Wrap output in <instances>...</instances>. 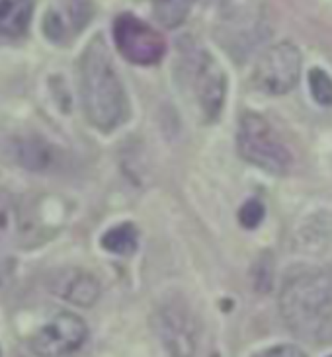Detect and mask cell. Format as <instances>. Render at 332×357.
Wrapping results in <instances>:
<instances>
[{
    "instance_id": "5bb4252c",
    "label": "cell",
    "mask_w": 332,
    "mask_h": 357,
    "mask_svg": "<svg viewBox=\"0 0 332 357\" xmlns=\"http://www.w3.org/2000/svg\"><path fill=\"white\" fill-rule=\"evenodd\" d=\"M190 0H153V16L165 28H178L188 16Z\"/></svg>"
},
{
    "instance_id": "ac0fdd59",
    "label": "cell",
    "mask_w": 332,
    "mask_h": 357,
    "mask_svg": "<svg viewBox=\"0 0 332 357\" xmlns=\"http://www.w3.org/2000/svg\"><path fill=\"white\" fill-rule=\"evenodd\" d=\"M254 357H307L305 351H301L295 346H273L270 349H264L260 354H256Z\"/></svg>"
},
{
    "instance_id": "52a82bcc",
    "label": "cell",
    "mask_w": 332,
    "mask_h": 357,
    "mask_svg": "<svg viewBox=\"0 0 332 357\" xmlns=\"http://www.w3.org/2000/svg\"><path fill=\"white\" fill-rule=\"evenodd\" d=\"M156 336L170 357H194L197 349V324L182 303H165L155 312Z\"/></svg>"
},
{
    "instance_id": "2e32d148",
    "label": "cell",
    "mask_w": 332,
    "mask_h": 357,
    "mask_svg": "<svg viewBox=\"0 0 332 357\" xmlns=\"http://www.w3.org/2000/svg\"><path fill=\"white\" fill-rule=\"evenodd\" d=\"M18 229V209L8 192L0 188V236H8Z\"/></svg>"
},
{
    "instance_id": "9a60e30c",
    "label": "cell",
    "mask_w": 332,
    "mask_h": 357,
    "mask_svg": "<svg viewBox=\"0 0 332 357\" xmlns=\"http://www.w3.org/2000/svg\"><path fill=\"white\" fill-rule=\"evenodd\" d=\"M309 86L317 104L326 107L332 106V78L322 68H312L309 73Z\"/></svg>"
},
{
    "instance_id": "9c48e42d",
    "label": "cell",
    "mask_w": 332,
    "mask_h": 357,
    "mask_svg": "<svg viewBox=\"0 0 332 357\" xmlns=\"http://www.w3.org/2000/svg\"><path fill=\"white\" fill-rule=\"evenodd\" d=\"M194 92L202 114L207 121H215L223 112L227 96V77L209 53L194 59Z\"/></svg>"
},
{
    "instance_id": "277c9868",
    "label": "cell",
    "mask_w": 332,
    "mask_h": 357,
    "mask_svg": "<svg viewBox=\"0 0 332 357\" xmlns=\"http://www.w3.org/2000/svg\"><path fill=\"white\" fill-rule=\"evenodd\" d=\"M301 75V53L292 41L276 43L256 61L252 80L258 90L280 96L295 88Z\"/></svg>"
},
{
    "instance_id": "7a4b0ae2",
    "label": "cell",
    "mask_w": 332,
    "mask_h": 357,
    "mask_svg": "<svg viewBox=\"0 0 332 357\" xmlns=\"http://www.w3.org/2000/svg\"><path fill=\"white\" fill-rule=\"evenodd\" d=\"M80 96L88 121L100 131H114L127 119L129 106L106 41L96 36L80 59Z\"/></svg>"
},
{
    "instance_id": "8fae6325",
    "label": "cell",
    "mask_w": 332,
    "mask_h": 357,
    "mask_svg": "<svg viewBox=\"0 0 332 357\" xmlns=\"http://www.w3.org/2000/svg\"><path fill=\"white\" fill-rule=\"evenodd\" d=\"M31 10V0H0V33L10 38L26 33Z\"/></svg>"
},
{
    "instance_id": "6da1fadb",
    "label": "cell",
    "mask_w": 332,
    "mask_h": 357,
    "mask_svg": "<svg viewBox=\"0 0 332 357\" xmlns=\"http://www.w3.org/2000/svg\"><path fill=\"white\" fill-rule=\"evenodd\" d=\"M280 312L285 326L309 344L332 342V271L307 270L283 283Z\"/></svg>"
},
{
    "instance_id": "4fadbf2b",
    "label": "cell",
    "mask_w": 332,
    "mask_h": 357,
    "mask_svg": "<svg viewBox=\"0 0 332 357\" xmlns=\"http://www.w3.org/2000/svg\"><path fill=\"white\" fill-rule=\"evenodd\" d=\"M18 158L22 166L31 170H45L53 162V151L39 139H28L18 146Z\"/></svg>"
},
{
    "instance_id": "e0dca14e",
    "label": "cell",
    "mask_w": 332,
    "mask_h": 357,
    "mask_svg": "<svg viewBox=\"0 0 332 357\" xmlns=\"http://www.w3.org/2000/svg\"><path fill=\"white\" fill-rule=\"evenodd\" d=\"M264 215H266V209H264L262 203L258 202V199H248L239 209V222L243 225L244 229L252 231V229H256L264 221Z\"/></svg>"
},
{
    "instance_id": "5b68a950",
    "label": "cell",
    "mask_w": 332,
    "mask_h": 357,
    "mask_svg": "<svg viewBox=\"0 0 332 357\" xmlns=\"http://www.w3.org/2000/svg\"><path fill=\"white\" fill-rule=\"evenodd\" d=\"M114 41L119 53L133 65H156L166 53L165 38L133 14H121L114 22Z\"/></svg>"
},
{
    "instance_id": "ba28073f",
    "label": "cell",
    "mask_w": 332,
    "mask_h": 357,
    "mask_svg": "<svg viewBox=\"0 0 332 357\" xmlns=\"http://www.w3.org/2000/svg\"><path fill=\"white\" fill-rule=\"evenodd\" d=\"M94 12L92 0H55L43 16V33L51 43L67 45L84 31Z\"/></svg>"
},
{
    "instance_id": "3957f363",
    "label": "cell",
    "mask_w": 332,
    "mask_h": 357,
    "mask_svg": "<svg viewBox=\"0 0 332 357\" xmlns=\"http://www.w3.org/2000/svg\"><path fill=\"white\" fill-rule=\"evenodd\" d=\"M236 145L246 162L270 174H285L293 162L292 153L276 135L272 126L258 114L248 112L241 117Z\"/></svg>"
},
{
    "instance_id": "30bf717a",
    "label": "cell",
    "mask_w": 332,
    "mask_h": 357,
    "mask_svg": "<svg viewBox=\"0 0 332 357\" xmlns=\"http://www.w3.org/2000/svg\"><path fill=\"white\" fill-rule=\"evenodd\" d=\"M55 293L78 307H92L100 297V283L94 275L82 270H68L59 273Z\"/></svg>"
},
{
    "instance_id": "d6986e66",
    "label": "cell",
    "mask_w": 332,
    "mask_h": 357,
    "mask_svg": "<svg viewBox=\"0 0 332 357\" xmlns=\"http://www.w3.org/2000/svg\"><path fill=\"white\" fill-rule=\"evenodd\" d=\"M331 357H332V356H331Z\"/></svg>"
},
{
    "instance_id": "8992f818",
    "label": "cell",
    "mask_w": 332,
    "mask_h": 357,
    "mask_svg": "<svg viewBox=\"0 0 332 357\" xmlns=\"http://www.w3.org/2000/svg\"><path fill=\"white\" fill-rule=\"evenodd\" d=\"M88 328L73 312H59L31 336L29 348L38 357H67L84 346Z\"/></svg>"
},
{
    "instance_id": "7c38bea8",
    "label": "cell",
    "mask_w": 332,
    "mask_h": 357,
    "mask_svg": "<svg viewBox=\"0 0 332 357\" xmlns=\"http://www.w3.org/2000/svg\"><path fill=\"white\" fill-rule=\"evenodd\" d=\"M137 244H139V232L133 222L116 225L102 236L104 250L117 254V256H131L137 250Z\"/></svg>"
}]
</instances>
